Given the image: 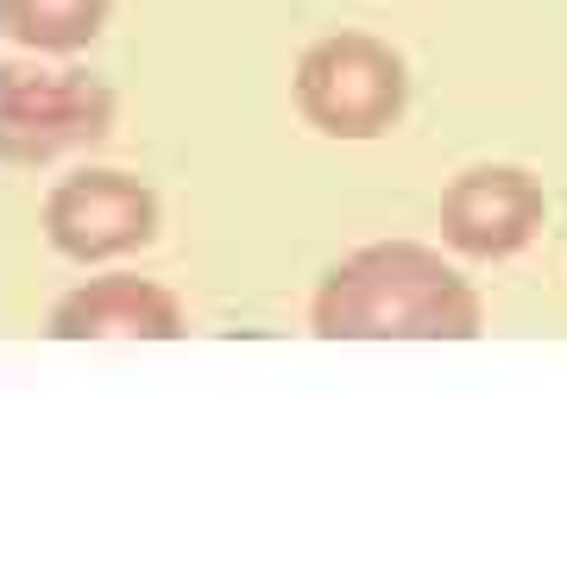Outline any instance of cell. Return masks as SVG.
<instances>
[{
	"label": "cell",
	"instance_id": "1",
	"mask_svg": "<svg viewBox=\"0 0 567 567\" xmlns=\"http://www.w3.org/2000/svg\"><path fill=\"white\" fill-rule=\"evenodd\" d=\"M309 322L322 341H480V290L416 240L347 252L322 284Z\"/></svg>",
	"mask_w": 567,
	"mask_h": 567
},
{
	"label": "cell",
	"instance_id": "2",
	"mask_svg": "<svg viewBox=\"0 0 567 567\" xmlns=\"http://www.w3.org/2000/svg\"><path fill=\"white\" fill-rule=\"evenodd\" d=\"M410 95L404 58L372 32H334L297 58V107L328 140H379Z\"/></svg>",
	"mask_w": 567,
	"mask_h": 567
},
{
	"label": "cell",
	"instance_id": "3",
	"mask_svg": "<svg viewBox=\"0 0 567 567\" xmlns=\"http://www.w3.org/2000/svg\"><path fill=\"white\" fill-rule=\"evenodd\" d=\"M114 133V89L89 70L0 63V164H51Z\"/></svg>",
	"mask_w": 567,
	"mask_h": 567
},
{
	"label": "cell",
	"instance_id": "4",
	"mask_svg": "<svg viewBox=\"0 0 567 567\" xmlns=\"http://www.w3.org/2000/svg\"><path fill=\"white\" fill-rule=\"evenodd\" d=\"M51 246L70 259H121L158 234V196L126 171H76L44 203Z\"/></svg>",
	"mask_w": 567,
	"mask_h": 567
},
{
	"label": "cell",
	"instance_id": "5",
	"mask_svg": "<svg viewBox=\"0 0 567 567\" xmlns=\"http://www.w3.org/2000/svg\"><path fill=\"white\" fill-rule=\"evenodd\" d=\"M548 203L543 183L529 171H511V164H480V171H461L442 196V240L466 259H511L536 240Z\"/></svg>",
	"mask_w": 567,
	"mask_h": 567
},
{
	"label": "cell",
	"instance_id": "6",
	"mask_svg": "<svg viewBox=\"0 0 567 567\" xmlns=\"http://www.w3.org/2000/svg\"><path fill=\"white\" fill-rule=\"evenodd\" d=\"M58 341H177L183 303L152 278H95L51 309Z\"/></svg>",
	"mask_w": 567,
	"mask_h": 567
},
{
	"label": "cell",
	"instance_id": "7",
	"mask_svg": "<svg viewBox=\"0 0 567 567\" xmlns=\"http://www.w3.org/2000/svg\"><path fill=\"white\" fill-rule=\"evenodd\" d=\"M114 0H0V32L25 51H82L102 39Z\"/></svg>",
	"mask_w": 567,
	"mask_h": 567
}]
</instances>
